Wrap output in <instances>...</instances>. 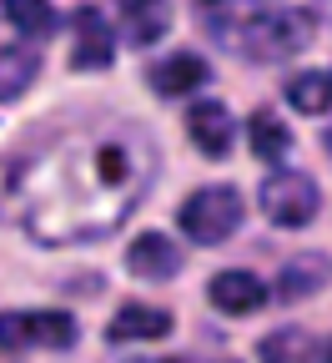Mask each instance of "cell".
Segmentation results:
<instances>
[{
    "label": "cell",
    "instance_id": "6da1fadb",
    "mask_svg": "<svg viewBox=\"0 0 332 363\" xmlns=\"http://www.w3.org/2000/svg\"><path fill=\"white\" fill-rule=\"evenodd\" d=\"M156 177V152L141 131L116 126L96 136H66L56 152L16 167L21 227L40 247H76L111 238L121 217L141 207Z\"/></svg>",
    "mask_w": 332,
    "mask_h": 363
},
{
    "label": "cell",
    "instance_id": "7a4b0ae2",
    "mask_svg": "<svg viewBox=\"0 0 332 363\" xmlns=\"http://www.w3.org/2000/svg\"><path fill=\"white\" fill-rule=\"evenodd\" d=\"M312 35H317L312 11H267V16L242 21V35H227V40H231L242 56L272 66V61H292V56H302L307 45H312Z\"/></svg>",
    "mask_w": 332,
    "mask_h": 363
},
{
    "label": "cell",
    "instance_id": "3957f363",
    "mask_svg": "<svg viewBox=\"0 0 332 363\" xmlns=\"http://www.w3.org/2000/svg\"><path fill=\"white\" fill-rule=\"evenodd\" d=\"M242 217H247V197L236 192V187H227V182L192 192V197L181 202V212H176L181 233L192 238L197 247H222L236 227H242Z\"/></svg>",
    "mask_w": 332,
    "mask_h": 363
},
{
    "label": "cell",
    "instance_id": "277c9868",
    "mask_svg": "<svg viewBox=\"0 0 332 363\" xmlns=\"http://www.w3.org/2000/svg\"><path fill=\"white\" fill-rule=\"evenodd\" d=\"M81 338L76 318L66 308H16L0 313V348L21 353V348H71Z\"/></svg>",
    "mask_w": 332,
    "mask_h": 363
},
{
    "label": "cell",
    "instance_id": "5b68a950",
    "mask_svg": "<svg viewBox=\"0 0 332 363\" xmlns=\"http://www.w3.org/2000/svg\"><path fill=\"white\" fill-rule=\"evenodd\" d=\"M257 207L272 227H307L322 207V192L307 172H272L257 187Z\"/></svg>",
    "mask_w": 332,
    "mask_h": 363
},
{
    "label": "cell",
    "instance_id": "8992f818",
    "mask_svg": "<svg viewBox=\"0 0 332 363\" xmlns=\"http://www.w3.org/2000/svg\"><path fill=\"white\" fill-rule=\"evenodd\" d=\"M207 298L227 318H252V313L267 308V283L257 278V272H247V267H231V272H217V278L207 283Z\"/></svg>",
    "mask_w": 332,
    "mask_h": 363
},
{
    "label": "cell",
    "instance_id": "52a82bcc",
    "mask_svg": "<svg viewBox=\"0 0 332 363\" xmlns=\"http://www.w3.org/2000/svg\"><path fill=\"white\" fill-rule=\"evenodd\" d=\"M186 131H192V142L202 157L212 162H227L231 157V142H236V121L222 101H192V111H186Z\"/></svg>",
    "mask_w": 332,
    "mask_h": 363
},
{
    "label": "cell",
    "instance_id": "ba28073f",
    "mask_svg": "<svg viewBox=\"0 0 332 363\" xmlns=\"http://www.w3.org/2000/svg\"><path fill=\"white\" fill-rule=\"evenodd\" d=\"M126 267H131V278H141V283H171L181 272V247L166 233H141L131 242V252H126Z\"/></svg>",
    "mask_w": 332,
    "mask_h": 363
},
{
    "label": "cell",
    "instance_id": "9c48e42d",
    "mask_svg": "<svg viewBox=\"0 0 332 363\" xmlns=\"http://www.w3.org/2000/svg\"><path fill=\"white\" fill-rule=\"evenodd\" d=\"M71 21H76V51H71L76 71H106L116 56V40H111V26L101 21V11L81 6Z\"/></svg>",
    "mask_w": 332,
    "mask_h": 363
},
{
    "label": "cell",
    "instance_id": "30bf717a",
    "mask_svg": "<svg viewBox=\"0 0 332 363\" xmlns=\"http://www.w3.org/2000/svg\"><path fill=\"white\" fill-rule=\"evenodd\" d=\"M207 76H212V66L197 51H176V56L151 66V91L156 96H192V91L207 86Z\"/></svg>",
    "mask_w": 332,
    "mask_h": 363
},
{
    "label": "cell",
    "instance_id": "8fae6325",
    "mask_svg": "<svg viewBox=\"0 0 332 363\" xmlns=\"http://www.w3.org/2000/svg\"><path fill=\"white\" fill-rule=\"evenodd\" d=\"M327 283H332V262L322 252H302V257H292L287 267L277 272V298L282 303H302V298L322 293Z\"/></svg>",
    "mask_w": 332,
    "mask_h": 363
},
{
    "label": "cell",
    "instance_id": "7c38bea8",
    "mask_svg": "<svg viewBox=\"0 0 332 363\" xmlns=\"http://www.w3.org/2000/svg\"><path fill=\"white\" fill-rule=\"evenodd\" d=\"M171 21H176L171 0H126L121 35H126V45H156L171 30Z\"/></svg>",
    "mask_w": 332,
    "mask_h": 363
},
{
    "label": "cell",
    "instance_id": "4fadbf2b",
    "mask_svg": "<svg viewBox=\"0 0 332 363\" xmlns=\"http://www.w3.org/2000/svg\"><path fill=\"white\" fill-rule=\"evenodd\" d=\"M171 333V313L166 308H147V303H126L116 318H111V328H106V338L111 343H147V338H166Z\"/></svg>",
    "mask_w": 332,
    "mask_h": 363
},
{
    "label": "cell",
    "instance_id": "5bb4252c",
    "mask_svg": "<svg viewBox=\"0 0 332 363\" xmlns=\"http://www.w3.org/2000/svg\"><path fill=\"white\" fill-rule=\"evenodd\" d=\"M0 6H6V21H11L21 35H30V40L56 35V26H61V16H56L51 0H0Z\"/></svg>",
    "mask_w": 332,
    "mask_h": 363
},
{
    "label": "cell",
    "instance_id": "9a60e30c",
    "mask_svg": "<svg viewBox=\"0 0 332 363\" xmlns=\"http://www.w3.org/2000/svg\"><path fill=\"white\" fill-rule=\"evenodd\" d=\"M287 101L302 116H327L332 111V71H302L287 81Z\"/></svg>",
    "mask_w": 332,
    "mask_h": 363
},
{
    "label": "cell",
    "instance_id": "2e32d148",
    "mask_svg": "<svg viewBox=\"0 0 332 363\" xmlns=\"http://www.w3.org/2000/svg\"><path fill=\"white\" fill-rule=\"evenodd\" d=\"M247 142H252V157H262V162H282V157L292 152V131L282 126V116L257 111V116L247 121Z\"/></svg>",
    "mask_w": 332,
    "mask_h": 363
},
{
    "label": "cell",
    "instance_id": "e0dca14e",
    "mask_svg": "<svg viewBox=\"0 0 332 363\" xmlns=\"http://www.w3.org/2000/svg\"><path fill=\"white\" fill-rule=\"evenodd\" d=\"M40 76L35 51H0V101H21Z\"/></svg>",
    "mask_w": 332,
    "mask_h": 363
},
{
    "label": "cell",
    "instance_id": "ac0fdd59",
    "mask_svg": "<svg viewBox=\"0 0 332 363\" xmlns=\"http://www.w3.org/2000/svg\"><path fill=\"white\" fill-rule=\"evenodd\" d=\"M257 363H312V338L302 328H272L257 343Z\"/></svg>",
    "mask_w": 332,
    "mask_h": 363
},
{
    "label": "cell",
    "instance_id": "d6986e66",
    "mask_svg": "<svg viewBox=\"0 0 332 363\" xmlns=\"http://www.w3.org/2000/svg\"><path fill=\"white\" fill-rule=\"evenodd\" d=\"M131 363H176V358H131Z\"/></svg>",
    "mask_w": 332,
    "mask_h": 363
},
{
    "label": "cell",
    "instance_id": "ffe728a7",
    "mask_svg": "<svg viewBox=\"0 0 332 363\" xmlns=\"http://www.w3.org/2000/svg\"><path fill=\"white\" fill-rule=\"evenodd\" d=\"M202 6H212V11H222V6H231V0H202Z\"/></svg>",
    "mask_w": 332,
    "mask_h": 363
},
{
    "label": "cell",
    "instance_id": "44dd1931",
    "mask_svg": "<svg viewBox=\"0 0 332 363\" xmlns=\"http://www.w3.org/2000/svg\"><path fill=\"white\" fill-rule=\"evenodd\" d=\"M322 363H332V338H327V348H322Z\"/></svg>",
    "mask_w": 332,
    "mask_h": 363
},
{
    "label": "cell",
    "instance_id": "7402d4cb",
    "mask_svg": "<svg viewBox=\"0 0 332 363\" xmlns=\"http://www.w3.org/2000/svg\"><path fill=\"white\" fill-rule=\"evenodd\" d=\"M327 157H332V136H327Z\"/></svg>",
    "mask_w": 332,
    "mask_h": 363
},
{
    "label": "cell",
    "instance_id": "603a6c76",
    "mask_svg": "<svg viewBox=\"0 0 332 363\" xmlns=\"http://www.w3.org/2000/svg\"><path fill=\"white\" fill-rule=\"evenodd\" d=\"M222 363H236V358H222Z\"/></svg>",
    "mask_w": 332,
    "mask_h": 363
}]
</instances>
